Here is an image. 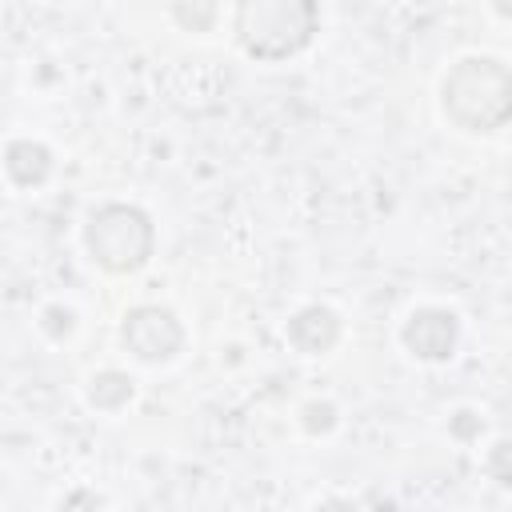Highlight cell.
<instances>
[{"label":"cell","instance_id":"obj_3","mask_svg":"<svg viewBox=\"0 0 512 512\" xmlns=\"http://www.w3.org/2000/svg\"><path fill=\"white\" fill-rule=\"evenodd\" d=\"M100 216L108 220V228H116V244H108L100 252V264H108V268H136V264H144L148 240H152L148 220L140 212H132V208H104Z\"/></svg>","mask_w":512,"mask_h":512},{"label":"cell","instance_id":"obj_5","mask_svg":"<svg viewBox=\"0 0 512 512\" xmlns=\"http://www.w3.org/2000/svg\"><path fill=\"white\" fill-rule=\"evenodd\" d=\"M128 324L148 328V340L132 344V348H136V356H144V360H164V356H172V352H176V344H180V328H176L172 312L140 308V312H132V320H128Z\"/></svg>","mask_w":512,"mask_h":512},{"label":"cell","instance_id":"obj_1","mask_svg":"<svg viewBox=\"0 0 512 512\" xmlns=\"http://www.w3.org/2000/svg\"><path fill=\"white\" fill-rule=\"evenodd\" d=\"M316 28V8L312 4H244L236 12V32H240V44L252 52V56H288L296 52L300 44H308Z\"/></svg>","mask_w":512,"mask_h":512},{"label":"cell","instance_id":"obj_4","mask_svg":"<svg viewBox=\"0 0 512 512\" xmlns=\"http://www.w3.org/2000/svg\"><path fill=\"white\" fill-rule=\"evenodd\" d=\"M404 340H408V348H416V356L444 360V356H452V344H456V320L448 312L428 308V312L412 316V324L404 328Z\"/></svg>","mask_w":512,"mask_h":512},{"label":"cell","instance_id":"obj_2","mask_svg":"<svg viewBox=\"0 0 512 512\" xmlns=\"http://www.w3.org/2000/svg\"><path fill=\"white\" fill-rule=\"evenodd\" d=\"M468 104H480V132H492L508 116V72L500 60H460L444 80V108L460 120Z\"/></svg>","mask_w":512,"mask_h":512}]
</instances>
